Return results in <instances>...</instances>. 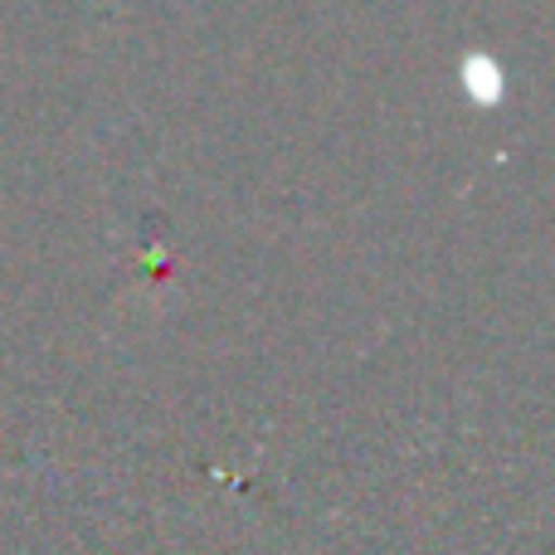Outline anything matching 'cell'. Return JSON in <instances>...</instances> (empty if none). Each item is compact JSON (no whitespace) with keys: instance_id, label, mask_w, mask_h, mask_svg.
<instances>
[{"instance_id":"cell-1","label":"cell","mask_w":555,"mask_h":555,"mask_svg":"<svg viewBox=\"0 0 555 555\" xmlns=\"http://www.w3.org/2000/svg\"><path fill=\"white\" fill-rule=\"evenodd\" d=\"M468 88H473V93L482 88V98H498L502 93L498 64H492V59H468Z\"/></svg>"}]
</instances>
